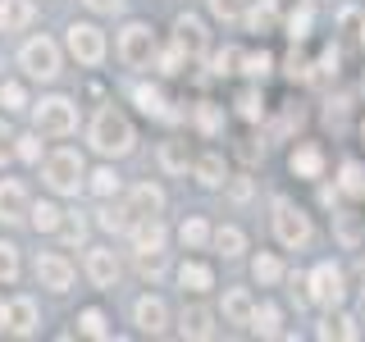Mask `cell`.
Here are the masks:
<instances>
[{
    "label": "cell",
    "instance_id": "1",
    "mask_svg": "<svg viewBox=\"0 0 365 342\" xmlns=\"http://www.w3.org/2000/svg\"><path fill=\"white\" fill-rule=\"evenodd\" d=\"M87 142L96 146L101 155H128L133 151V123L114 105H101L96 119H91V128H87Z\"/></svg>",
    "mask_w": 365,
    "mask_h": 342
},
{
    "label": "cell",
    "instance_id": "2",
    "mask_svg": "<svg viewBox=\"0 0 365 342\" xmlns=\"http://www.w3.org/2000/svg\"><path fill=\"white\" fill-rule=\"evenodd\" d=\"M41 178H46V187H51L55 197H78L83 182H87V165H83V155H78V151H68V146H64V151L46 155Z\"/></svg>",
    "mask_w": 365,
    "mask_h": 342
},
{
    "label": "cell",
    "instance_id": "3",
    "mask_svg": "<svg viewBox=\"0 0 365 342\" xmlns=\"http://www.w3.org/2000/svg\"><path fill=\"white\" fill-rule=\"evenodd\" d=\"M19 68L37 83H55L60 78V46L51 37H28L19 46Z\"/></svg>",
    "mask_w": 365,
    "mask_h": 342
},
{
    "label": "cell",
    "instance_id": "4",
    "mask_svg": "<svg viewBox=\"0 0 365 342\" xmlns=\"http://www.w3.org/2000/svg\"><path fill=\"white\" fill-rule=\"evenodd\" d=\"M155 55H160V41H155V28L151 23H123V32H119V60L128 64V68H146V64H155Z\"/></svg>",
    "mask_w": 365,
    "mask_h": 342
},
{
    "label": "cell",
    "instance_id": "5",
    "mask_svg": "<svg viewBox=\"0 0 365 342\" xmlns=\"http://www.w3.org/2000/svg\"><path fill=\"white\" fill-rule=\"evenodd\" d=\"M32 123H37L41 137H68L78 128V105L68 96H46L32 105Z\"/></svg>",
    "mask_w": 365,
    "mask_h": 342
},
{
    "label": "cell",
    "instance_id": "6",
    "mask_svg": "<svg viewBox=\"0 0 365 342\" xmlns=\"http://www.w3.org/2000/svg\"><path fill=\"white\" fill-rule=\"evenodd\" d=\"M274 237H279V247H288V251H297V247H306L311 242V219H306V210H297L292 201H274Z\"/></svg>",
    "mask_w": 365,
    "mask_h": 342
},
{
    "label": "cell",
    "instance_id": "7",
    "mask_svg": "<svg viewBox=\"0 0 365 342\" xmlns=\"http://www.w3.org/2000/svg\"><path fill=\"white\" fill-rule=\"evenodd\" d=\"M64 46H68V55H73L78 64H87V68H96L101 60H106V32L91 28V23H68Z\"/></svg>",
    "mask_w": 365,
    "mask_h": 342
},
{
    "label": "cell",
    "instance_id": "8",
    "mask_svg": "<svg viewBox=\"0 0 365 342\" xmlns=\"http://www.w3.org/2000/svg\"><path fill=\"white\" fill-rule=\"evenodd\" d=\"M306 288H311V301L315 306H342V296H347V283H342V269L338 265H315L311 279H306Z\"/></svg>",
    "mask_w": 365,
    "mask_h": 342
},
{
    "label": "cell",
    "instance_id": "9",
    "mask_svg": "<svg viewBox=\"0 0 365 342\" xmlns=\"http://www.w3.org/2000/svg\"><path fill=\"white\" fill-rule=\"evenodd\" d=\"M37 283L51 292H68L73 288V265H68L60 251H41L37 256Z\"/></svg>",
    "mask_w": 365,
    "mask_h": 342
},
{
    "label": "cell",
    "instance_id": "10",
    "mask_svg": "<svg viewBox=\"0 0 365 342\" xmlns=\"http://www.w3.org/2000/svg\"><path fill=\"white\" fill-rule=\"evenodd\" d=\"M28 210H32L28 187L19 178H0V224H23Z\"/></svg>",
    "mask_w": 365,
    "mask_h": 342
},
{
    "label": "cell",
    "instance_id": "11",
    "mask_svg": "<svg viewBox=\"0 0 365 342\" xmlns=\"http://www.w3.org/2000/svg\"><path fill=\"white\" fill-rule=\"evenodd\" d=\"M5 333H14V338L37 333V301L32 296H9L5 301Z\"/></svg>",
    "mask_w": 365,
    "mask_h": 342
},
{
    "label": "cell",
    "instance_id": "12",
    "mask_svg": "<svg viewBox=\"0 0 365 342\" xmlns=\"http://www.w3.org/2000/svg\"><path fill=\"white\" fill-rule=\"evenodd\" d=\"M87 279L96 283V288H114V283H119V260H114L110 247H91L87 251Z\"/></svg>",
    "mask_w": 365,
    "mask_h": 342
},
{
    "label": "cell",
    "instance_id": "13",
    "mask_svg": "<svg viewBox=\"0 0 365 342\" xmlns=\"http://www.w3.org/2000/svg\"><path fill=\"white\" fill-rule=\"evenodd\" d=\"M133 319H137V328H142V333H165L169 328V311H165V301H160V296H142V301H137V311H133Z\"/></svg>",
    "mask_w": 365,
    "mask_h": 342
},
{
    "label": "cell",
    "instance_id": "14",
    "mask_svg": "<svg viewBox=\"0 0 365 342\" xmlns=\"http://www.w3.org/2000/svg\"><path fill=\"white\" fill-rule=\"evenodd\" d=\"M174 41H178L187 55H205V23H201L197 14H178V19H174Z\"/></svg>",
    "mask_w": 365,
    "mask_h": 342
},
{
    "label": "cell",
    "instance_id": "15",
    "mask_svg": "<svg viewBox=\"0 0 365 342\" xmlns=\"http://www.w3.org/2000/svg\"><path fill=\"white\" fill-rule=\"evenodd\" d=\"M128 210H133V219L160 214V210H165V192H160L155 182H137V187L128 192Z\"/></svg>",
    "mask_w": 365,
    "mask_h": 342
},
{
    "label": "cell",
    "instance_id": "16",
    "mask_svg": "<svg viewBox=\"0 0 365 342\" xmlns=\"http://www.w3.org/2000/svg\"><path fill=\"white\" fill-rule=\"evenodd\" d=\"M224 319H228V324L251 328V319H256V301H251L247 288H228L224 292Z\"/></svg>",
    "mask_w": 365,
    "mask_h": 342
},
{
    "label": "cell",
    "instance_id": "17",
    "mask_svg": "<svg viewBox=\"0 0 365 342\" xmlns=\"http://www.w3.org/2000/svg\"><path fill=\"white\" fill-rule=\"evenodd\" d=\"M288 169H292L297 178H319V174H324V151H319L315 142H302V146L292 151Z\"/></svg>",
    "mask_w": 365,
    "mask_h": 342
},
{
    "label": "cell",
    "instance_id": "18",
    "mask_svg": "<svg viewBox=\"0 0 365 342\" xmlns=\"http://www.w3.org/2000/svg\"><path fill=\"white\" fill-rule=\"evenodd\" d=\"M32 19H37L32 0H0V32H23Z\"/></svg>",
    "mask_w": 365,
    "mask_h": 342
},
{
    "label": "cell",
    "instance_id": "19",
    "mask_svg": "<svg viewBox=\"0 0 365 342\" xmlns=\"http://www.w3.org/2000/svg\"><path fill=\"white\" fill-rule=\"evenodd\" d=\"M128 237H133V247H137V251H165V224H160L155 214L137 219V224L128 228Z\"/></svg>",
    "mask_w": 365,
    "mask_h": 342
},
{
    "label": "cell",
    "instance_id": "20",
    "mask_svg": "<svg viewBox=\"0 0 365 342\" xmlns=\"http://www.w3.org/2000/svg\"><path fill=\"white\" fill-rule=\"evenodd\" d=\"M178 333L182 338H215V315L210 306H187L178 319Z\"/></svg>",
    "mask_w": 365,
    "mask_h": 342
},
{
    "label": "cell",
    "instance_id": "21",
    "mask_svg": "<svg viewBox=\"0 0 365 342\" xmlns=\"http://www.w3.org/2000/svg\"><path fill=\"white\" fill-rule=\"evenodd\" d=\"M178 288L182 292H210L215 288L210 265H201V260H182V265H178Z\"/></svg>",
    "mask_w": 365,
    "mask_h": 342
},
{
    "label": "cell",
    "instance_id": "22",
    "mask_svg": "<svg viewBox=\"0 0 365 342\" xmlns=\"http://www.w3.org/2000/svg\"><path fill=\"white\" fill-rule=\"evenodd\" d=\"M247 32H260V37H265V32H274V23H279V5H274V0H256V5H247Z\"/></svg>",
    "mask_w": 365,
    "mask_h": 342
},
{
    "label": "cell",
    "instance_id": "23",
    "mask_svg": "<svg viewBox=\"0 0 365 342\" xmlns=\"http://www.w3.org/2000/svg\"><path fill=\"white\" fill-rule=\"evenodd\" d=\"M334 228H338V242H342V247H361L365 224H361L356 210H338V214H334Z\"/></svg>",
    "mask_w": 365,
    "mask_h": 342
},
{
    "label": "cell",
    "instance_id": "24",
    "mask_svg": "<svg viewBox=\"0 0 365 342\" xmlns=\"http://www.w3.org/2000/svg\"><path fill=\"white\" fill-rule=\"evenodd\" d=\"M224 178H228V165H224V155H201L197 160V182L201 187H224Z\"/></svg>",
    "mask_w": 365,
    "mask_h": 342
},
{
    "label": "cell",
    "instance_id": "25",
    "mask_svg": "<svg viewBox=\"0 0 365 342\" xmlns=\"http://www.w3.org/2000/svg\"><path fill=\"white\" fill-rule=\"evenodd\" d=\"M133 100H137V110H142V114H155V119H174V110L165 105V91H160V87H137V91H133Z\"/></svg>",
    "mask_w": 365,
    "mask_h": 342
},
{
    "label": "cell",
    "instance_id": "26",
    "mask_svg": "<svg viewBox=\"0 0 365 342\" xmlns=\"http://www.w3.org/2000/svg\"><path fill=\"white\" fill-rule=\"evenodd\" d=\"M28 224H32V228H37V233H60V224H64V214H60V210H55V205H51V201H37V205H32V210H28Z\"/></svg>",
    "mask_w": 365,
    "mask_h": 342
},
{
    "label": "cell",
    "instance_id": "27",
    "mask_svg": "<svg viewBox=\"0 0 365 342\" xmlns=\"http://www.w3.org/2000/svg\"><path fill=\"white\" fill-rule=\"evenodd\" d=\"M160 165H165V174H187V165H192L187 142H165L160 146Z\"/></svg>",
    "mask_w": 365,
    "mask_h": 342
},
{
    "label": "cell",
    "instance_id": "28",
    "mask_svg": "<svg viewBox=\"0 0 365 342\" xmlns=\"http://www.w3.org/2000/svg\"><path fill=\"white\" fill-rule=\"evenodd\" d=\"M96 224L106 228V233H128V228H133L137 219H133V210H128V205H106V210L96 214Z\"/></svg>",
    "mask_w": 365,
    "mask_h": 342
},
{
    "label": "cell",
    "instance_id": "29",
    "mask_svg": "<svg viewBox=\"0 0 365 342\" xmlns=\"http://www.w3.org/2000/svg\"><path fill=\"white\" fill-rule=\"evenodd\" d=\"M178 242L192 247V251H201V247L215 242V233H210V224H205V219H187V224L178 228Z\"/></svg>",
    "mask_w": 365,
    "mask_h": 342
},
{
    "label": "cell",
    "instance_id": "30",
    "mask_svg": "<svg viewBox=\"0 0 365 342\" xmlns=\"http://www.w3.org/2000/svg\"><path fill=\"white\" fill-rule=\"evenodd\" d=\"M251 279H256V283H279V279H283V265H279V256L260 251V256L251 260Z\"/></svg>",
    "mask_w": 365,
    "mask_h": 342
},
{
    "label": "cell",
    "instance_id": "31",
    "mask_svg": "<svg viewBox=\"0 0 365 342\" xmlns=\"http://www.w3.org/2000/svg\"><path fill=\"white\" fill-rule=\"evenodd\" d=\"M338 187L347 192V197H365V165H361V160H347V165H342Z\"/></svg>",
    "mask_w": 365,
    "mask_h": 342
},
{
    "label": "cell",
    "instance_id": "32",
    "mask_svg": "<svg viewBox=\"0 0 365 342\" xmlns=\"http://www.w3.org/2000/svg\"><path fill=\"white\" fill-rule=\"evenodd\" d=\"M215 247H220L224 256H242V251H247V237H242V228H233V224L215 228Z\"/></svg>",
    "mask_w": 365,
    "mask_h": 342
},
{
    "label": "cell",
    "instance_id": "33",
    "mask_svg": "<svg viewBox=\"0 0 365 342\" xmlns=\"http://www.w3.org/2000/svg\"><path fill=\"white\" fill-rule=\"evenodd\" d=\"M78 333H87V338H110V319H106V311H83L78 315Z\"/></svg>",
    "mask_w": 365,
    "mask_h": 342
},
{
    "label": "cell",
    "instance_id": "34",
    "mask_svg": "<svg viewBox=\"0 0 365 342\" xmlns=\"http://www.w3.org/2000/svg\"><path fill=\"white\" fill-rule=\"evenodd\" d=\"M60 242L64 247H83L87 242V219H83V214H64V224H60Z\"/></svg>",
    "mask_w": 365,
    "mask_h": 342
},
{
    "label": "cell",
    "instance_id": "35",
    "mask_svg": "<svg viewBox=\"0 0 365 342\" xmlns=\"http://www.w3.org/2000/svg\"><path fill=\"white\" fill-rule=\"evenodd\" d=\"M279 306H256V319H251V328H256L260 338H279Z\"/></svg>",
    "mask_w": 365,
    "mask_h": 342
},
{
    "label": "cell",
    "instance_id": "36",
    "mask_svg": "<svg viewBox=\"0 0 365 342\" xmlns=\"http://www.w3.org/2000/svg\"><path fill=\"white\" fill-rule=\"evenodd\" d=\"M14 155L23 160V165H37L41 160V133H19L14 137Z\"/></svg>",
    "mask_w": 365,
    "mask_h": 342
},
{
    "label": "cell",
    "instance_id": "37",
    "mask_svg": "<svg viewBox=\"0 0 365 342\" xmlns=\"http://www.w3.org/2000/svg\"><path fill=\"white\" fill-rule=\"evenodd\" d=\"M269 68H274V55H269V51H251V55H242V73L256 78V83H260V78H269Z\"/></svg>",
    "mask_w": 365,
    "mask_h": 342
},
{
    "label": "cell",
    "instance_id": "38",
    "mask_svg": "<svg viewBox=\"0 0 365 342\" xmlns=\"http://www.w3.org/2000/svg\"><path fill=\"white\" fill-rule=\"evenodd\" d=\"M182 60H187V51H182L178 41H169L165 51L155 55V68H160V73H178V68H182Z\"/></svg>",
    "mask_w": 365,
    "mask_h": 342
},
{
    "label": "cell",
    "instance_id": "39",
    "mask_svg": "<svg viewBox=\"0 0 365 342\" xmlns=\"http://www.w3.org/2000/svg\"><path fill=\"white\" fill-rule=\"evenodd\" d=\"M0 105H5V114L28 110V91H23L19 83H0Z\"/></svg>",
    "mask_w": 365,
    "mask_h": 342
},
{
    "label": "cell",
    "instance_id": "40",
    "mask_svg": "<svg viewBox=\"0 0 365 342\" xmlns=\"http://www.w3.org/2000/svg\"><path fill=\"white\" fill-rule=\"evenodd\" d=\"M14 279H19V247L0 242V283H14Z\"/></svg>",
    "mask_w": 365,
    "mask_h": 342
},
{
    "label": "cell",
    "instance_id": "41",
    "mask_svg": "<svg viewBox=\"0 0 365 342\" xmlns=\"http://www.w3.org/2000/svg\"><path fill=\"white\" fill-rule=\"evenodd\" d=\"M319 338H356V324H351V315H329Z\"/></svg>",
    "mask_w": 365,
    "mask_h": 342
},
{
    "label": "cell",
    "instance_id": "42",
    "mask_svg": "<svg viewBox=\"0 0 365 342\" xmlns=\"http://www.w3.org/2000/svg\"><path fill=\"white\" fill-rule=\"evenodd\" d=\"M197 128H201V133H220V128H224V114H220V105L201 100V105H197Z\"/></svg>",
    "mask_w": 365,
    "mask_h": 342
},
{
    "label": "cell",
    "instance_id": "43",
    "mask_svg": "<svg viewBox=\"0 0 365 342\" xmlns=\"http://www.w3.org/2000/svg\"><path fill=\"white\" fill-rule=\"evenodd\" d=\"M311 14H315L311 5H302V9H292V14H288V37L292 41H302L306 32H311Z\"/></svg>",
    "mask_w": 365,
    "mask_h": 342
},
{
    "label": "cell",
    "instance_id": "44",
    "mask_svg": "<svg viewBox=\"0 0 365 342\" xmlns=\"http://www.w3.org/2000/svg\"><path fill=\"white\" fill-rule=\"evenodd\" d=\"M210 14L224 19V23H233V19L247 14V0H210Z\"/></svg>",
    "mask_w": 365,
    "mask_h": 342
},
{
    "label": "cell",
    "instance_id": "45",
    "mask_svg": "<svg viewBox=\"0 0 365 342\" xmlns=\"http://www.w3.org/2000/svg\"><path fill=\"white\" fill-rule=\"evenodd\" d=\"M91 192H96V197H114V192H119V174H114V169H96V174H91Z\"/></svg>",
    "mask_w": 365,
    "mask_h": 342
},
{
    "label": "cell",
    "instance_id": "46",
    "mask_svg": "<svg viewBox=\"0 0 365 342\" xmlns=\"http://www.w3.org/2000/svg\"><path fill=\"white\" fill-rule=\"evenodd\" d=\"M237 105H242V119H260V114H265V100H260V91H247Z\"/></svg>",
    "mask_w": 365,
    "mask_h": 342
},
{
    "label": "cell",
    "instance_id": "47",
    "mask_svg": "<svg viewBox=\"0 0 365 342\" xmlns=\"http://www.w3.org/2000/svg\"><path fill=\"white\" fill-rule=\"evenodd\" d=\"M9 151H14V133H9V123L0 119V165L9 160Z\"/></svg>",
    "mask_w": 365,
    "mask_h": 342
},
{
    "label": "cell",
    "instance_id": "48",
    "mask_svg": "<svg viewBox=\"0 0 365 342\" xmlns=\"http://www.w3.org/2000/svg\"><path fill=\"white\" fill-rule=\"evenodd\" d=\"M87 9H96V14H114V9H123V0H83Z\"/></svg>",
    "mask_w": 365,
    "mask_h": 342
},
{
    "label": "cell",
    "instance_id": "49",
    "mask_svg": "<svg viewBox=\"0 0 365 342\" xmlns=\"http://www.w3.org/2000/svg\"><path fill=\"white\" fill-rule=\"evenodd\" d=\"M233 64H237V55H233V51L215 55V73H220V78H224V73H233Z\"/></svg>",
    "mask_w": 365,
    "mask_h": 342
},
{
    "label": "cell",
    "instance_id": "50",
    "mask_svg": "<svg viewBox=\"0 0 365 342\" xmlns=\"http://www.w3.org/2000/svg\"><path fill=\"white\" fill-rule=\"evenodd\" d=\"M319 73H338V51H324V55H319Z\"/></svg>",
    "mask_w": 365,
    "mask_h": 342
},
{
    "label": "cell",
    "instance_id": "51",
    "mask_svg": "<svg viewBox=\"0 0 365 342\" xmlns=\"http://www.w3.org/2000/svg\"><path fill=\"white\" fill-rule=\"evenodd\" d=\"M251 197V178H237L233 182V201H247Z\"/></svg>",
    "mask_w": 365,
    "mask_h": 342
},
{
    "label": "cell",
    "instance_id": "52",
    "mask_svg": "<svg viewBox=\"0 0 365 342\" xmlns=\"http://www.w3.org/2000/svg\"><path fill=\"white\" fill-rule=\"evenodd\" d=\"M0 333H5V301H0Z\"/></svg>",
    "mask_w": 365,
    "mask_h": 342
},
{
    "label": "cell",
    "instance_id": "53",
    "mask_svg": "<svg viewBox=\"0 0 365 342\" xmlns=\"http://www.w3.org/2000/svg\"><path fill=\"white\" fill-rule=\"evenodd\" d=\"M361 46H365V23H361Z\"/></svg>",
    "mask_w": 365,
    "mask_h": 342
},
{
    "label": "cell",
    "instance_id": "54",
    "mask_svg": "<svg viewBox=\"0 0 365 342\" xmlns=\"http://www.w3.org/2000/svg\"><path fill=\"white\" fill-rule=\"evenodd\" d=\"M0 83H5V78H0Z\"/></svg>",
    "mask_w": 365,
    "mask_h": 342
}]
</instances>
